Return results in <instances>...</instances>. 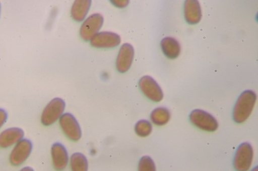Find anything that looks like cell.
Listing matches in <instances>:
<instances>
[{
    "mask_svg": "<svg viewBox=\"0 0 258 171\" xmlns=\"http://www.w3.org/2000/svg\"><path fill=\"white\" fill-rule=\"evenodd\" d=\"M256 100V94L251 90L242 92L233 108L232 117L237 123L244 122L250 116Z\"/></svg>",
    "mask_w": 258,
    "mask_h": 171,
    "instance_id": "6da1fadb",
    "label": "cell"
},
{
    "mask_svg": "<svg viewBox=\"0 0 258 171\" xmlns=\"http://www.w3.org/2000/svg\"><path fill=\"white\" fill-rule=\"evenodd\" d=\"M65 102L60 98L52 99L43 109L41 116V122L44 126H49L56 122L63 114Z\"/></svg>",
    "mask_w": 258,
    "mask_h": 171,
    "instance_id": "7a4b0ae2",
    "label": "cell"
},
{
    "mask_svg": "<svg viewBox=\"0 0 258 171\" xmlns=\"http://www.w3.org/2000/svg\"><path fill=\"white\" fill-rule=\"evenodd\" d=\"M189 120L195 126L204 131L213 132L218 127L216 119L210 113L202 109L193 110L189 114Z\"/></svg>",
    "mask_w": 258,
    "mask_h": 171,
    "instance_id": "3957f363",
    "label": "cell"
},
{
    "mask_svg": "<svg viewBox=\"0 0 258 171\" xmlns=\"http://www.w3.org/2000/svg\"><path fill=\"white\" fill-rule=\"evenodd\" d=\"M253 157L251 145L244 142L237 148L233 159V166L236 171H247L250 167Z\"/></svg>",
    "mask_w": 258,
    "mask_h": 171,
    "instance_id": "277c9868",
    "label": "cell"
},
{
    "mask_svg": "<svg viewBox=\"0 0 258 171\" xmlns=\"http://www.w3.org/2000/svg\"><path fill=\"white\" fill-rule=\"evenodd\" d=\"M59 123L64 134L69 139L77 141L81 138V128L73 114L70 113L63 114L59 119Z\"/></svg>",
    "mask_w": 258,
    "mask_h": 171,
    "instance_id": "5b68a950",
    "label": "cell"
},
{
    "mask_svg": "<svg viewBox=\"0 0 258 171\" xmlns=\"http://www.w3.org/2000/svg\"><path fill=\"white\" fill-rule=\"evenodd\" d=\"M32 148L31 141L27 138H23L15 144L9 156L11 164L19 166L23 164L30 155Z\"/></svg>",
    "mask_w": 258,
    "mask_h": 171,
    "instance_id": "8992f818",
    "label": "cell"
},
{
    "mask_svg": "<svg viewBox=\"0 0 258 171\" xmlns=\"http://www.w3.org/2000/svg\"><path fill=\"white\" fill-rule=\"evenodd\" d=\"M103 21V16L98 13L92 14L87 18L80 30V35L82 39L86 41L91 40L98 33Z\"/></svg>",
    "mask_w": 258,
    "mask_h": 171,
    "instance_id": "52a82bcc",
    "label": "cell"
},
{
    "mask_svg": "<svg viewBox=\"0 0 258 171\" xmlns=\"http://www.w3.org/2000/svg\"><path fill=\"white\" fill-rule=\"evenodd\" d=\"M139 86L142 93L151 101L157 102L162 100L163 91L152 77L148 75L143 76L139 80Z\"/></svg>",
    "mask_w": 258,
    "mask_h": 171,
    "instance_id": "ba28073f",
    "label": "cell"
},
{
    "mask_svg": "<svg viewBox=\"0 0 258 171\" xmlns=\"http://www.w3.org/2000/svg\"><path fill=\"white\" fill-rule=\"evenodd\" d=\"M120 36L111 32H101L97 33L91 40V45L99 48H110L117 46L120 43Z\"/></svg>",
    "mask_w": 258,
    "mask_h": 171,
    "instance_id": "9c48e42d",
    "label": "cell"
},
{
    "mask_svg": "<svg viewBox=\"0 0 258 171\" xmlns=\"http://www.w3.org/2000/svg\"><path fill=\"white\" fill-rule=\"evenodd\" d=\"M134 49L129 43H124L120 47L116 61L118 72L124 73L131 67L134 57Z\"/></svg>",
    "mask_w": 258,
    "mask_h": 171,
    "instance_id": "30bf717a",
    "label": "cell"
},
{
    "mask_svg": "<svg viewBox=\"0 0 258 171\" xmlns=\"http://www.w3.org/2000/svg\"><path fill=\"white\" fill-rule=\"evenodd\" d=\"M51 155L54 168L58 170H63L69 162V155L65 146L60 142L53 143L51 147Z\"/></svg>",
    "mask_w": 258,
    "mask_h": 171,
    "instance_id": "8fae6325",
    "label": "cell"
},
{
    "mask_svg": "<svg viewBox=\"0 0 258 171\" xmlns=\"http://www.w3.org/2000/svg\"><path fill=\"white\" fill-rule=\"evenodd\" d=\"M24 136V131L21 128L13 127L7 128L0 133V147H10L22 139Z\"/></svg>",
    "mask_w": 258,
    "mask_h": 171,
    "instance_id": "7c38bea8",
    "label": "cell"
},
{
    "mask_svg": "<svg viewBox=\"0 0 258 171\" xmlns=\"http://www.w3.org/2000/svg\"><path fill=\"white\" fill-rule=\"evenodd\" d=\"M184 16L186 22L190 25L198 23L202 18L200 4L197 0H187L184 5Z\"/></svg>",
    "mask_w": 258,
    "mask_h": 171,
    "instance_id": "4fadbf2b",
    "label": "cell"
},
{
    "mask_svg": "<svg viewBox=\"0 0 258 171\" xmlns=\"http://www.w3.org/2000/svg\"><path fill=\"white\" fill-rule=\"evenodd\" d=\"M161 47L164 54L168 58H176L181 51L179 42L174 38L170 37L164 38L161 41Z\"/></svg>",
    "mask_w": 258,
    "mask_h": 171,
    "instance_id": "5bb4252c",
    "label": "cell"
},
{
    "mask_svg": "<svg viewBox=\"0 0 258 171\" xmlns=\"http://www.w3.org/2000/svg\"><path fill=\"white\" fill-rule=\"evenodd\" d=\"M91 5L90 0L75 1L71 11L72 18L77 22H82L85 18Z\"/></svg>",
    "mask_w": 258,
    "mask_h": 171,
    "instance_id": "9a60e30c",
    "label": "cell"
},
{
    "mask_svg": "<svg viewBox=\"0 0 258 171\" xmlns=\"http://www.w3.org/2000/svg\"><path fill=\"white\" fill-rule=\"evenodd\" d=\"M170 113L169 110L164 107H159L154 109L150 114V119L155 125L162 126L166 124L169 120Z\"/></svg>",
    "mask_w": 258,
    "mask_h": 171,
    "instance_id": "2e32d148",
    "label": "cell"
},
{
    "mask_svg": "<svg viewBox=\"0 0 258 171\" xmlns=\"http://www.w3.org/2000/svg\"><path fill=\"white\" fill-rule=\"evenodd\" d=\"M72 171H88V162L86 156L81 152H75L70 157Z\"/></svg>",
    "mask_w": 258,
    "mask_h": 171,
    "instance_id": "e0dca14e",
    "label": "cell"
},
{
    "mask_svg": "<svg viewBox=\"0 0 258 171\" xmlns=\"http://www.w3.org/2000/svg\"><path fill=\"white\" fill-rule=\"evenodd\" d=\"M134 129L138 136L145 137L149 135L152 132V125L148 120L142 119L136 123Z\"/></svg>",
    "mask_w": 258,
    "mask_h": 171,
    "instance_id": "ac0fdd59",
    "label": "cell"
},
{
    "mask_svg": "<svg viewBox=\"0 0 258 171\" xmlns=\"http://www.w3.org/2000/svg\"><path fill=\"white\" fill-rule=\"evenodd\" d=\"M138 171H156L153 159L148 155L141 157L138 163Z\"/></svg>",
    "mask_w": 258,
    "mask_h": 171,
    "instance_id": "d6986e66",
    "label": "cell"
},
{
    "mask_svg": "<svg viewBox=\"0 0 258 171\" xmlns=\"http://www.w3.org/2000/svg\"><path fill=\"white\" fill-rule=\"evenodd\" d=\"M8 118V113L6 111L0 108V128L6 123Z\"/></svg>",
    "mask_w": 258,
    "mask_h": 171,
    "instance_id": "ffe728a7",
    "label": "cell"
},
{
    "mask_svg": "<svg viewBox=\"0 0 258 171\" xmlns=\"http://www.w3.org/2000/svg\"><path fill=\"white\" fill-rule=\"evenodd\" d=\"M112 4L118 8H124L129 3L128 1H111Z\"/></svg>",
    "mask_w": 258,
    "mask_h": 171,
    "instance_id": "44dd1931",
    "label": "cell"
},
{
    "mask_svg": "<svg viewBox=\"0 0 258 171\" xmlns=\"http://www.w3.org/2000/svg\"><path fill=\"white\" fill-rule=\"evenodd\" d=\"M19 171H34V170L32 167L26 166L22 168Z\"/></svg>",
    "mask_w": 258,
    "mask_h": 171,
    "instance_id": "7402d4cb",
    "label": "cell"
},
{
    "mask_svg": "<svg viewBox=\"0 0 258 171\" xmlns=\"http://www.w3.org/2000/svg\"><path fill=\"white\" fill-rule=\"evenodd\" d=\"M250 171H258L257 166H255Z\"/></svg>",
    "mask_w": 258,
    "mask_h": 171,
    "instance_id": "603a6c76",
    "label": "cell"
},
{
    "mask_svg": "<svg viewBox=\"0 0 258 171\" xmlns=\"http://www.w3.org/2000/svg\"><path fill=\"white\" fill-rule=\"evenodd\" d=\"M0 13H1V4H0Z\"/></svg>",
    "mask_w": 258,
    "mask_h": 171,
    "instance_id": "cb8c5ba5",
    "label": "cell"
}]
</instances>
